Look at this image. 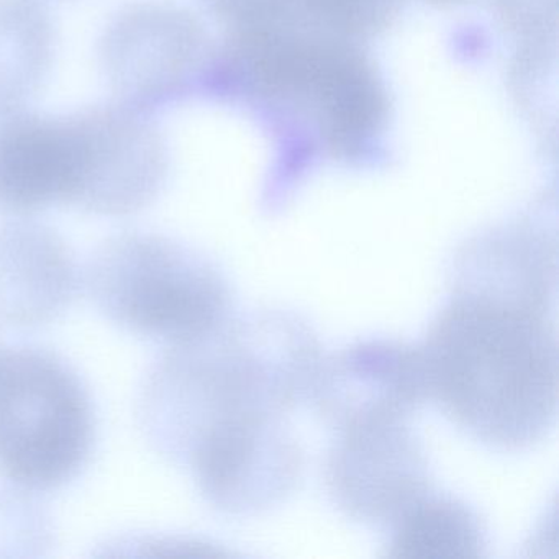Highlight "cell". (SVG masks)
I'll return each instance as SVG.
<instances>
[{
	"label": "cell",
	"instance_id": "4",
	"mask_svg": "<svg viewBox=\"0 0 559 559\" xmlns=\"http://www.w3.org/2000/svg\"><path fill=\"white\" fill-rule=\"evenodd\" d=\"M81 284L110 323L166 346L205 335L234 307L230 281L215 261L153 231L107 238L81 271Z\"/></svg>",
	"mask_w": 559,
	"mask_h": 559
},
{
	"label": "cell",
	"instance_id": "5",
	"mask_svg": "<svg viewBox=\"0 0 559 559\" xmlns=\"http://www.w3.org/2000/svg\"><path fill=\"white\" fill-rule=\"evenodd\" d=\"M96 440L93 401L76 369L50 349H0V476L32 493L73 483Z\"/></svg>",
	"mask_w": 559,
	"mask_h": 559
},
{
	"label": "cell",
	"instance_id": "17",
	"mask_svg": "<svg viewBox=\"0 0 559 559\" xmlns=\"http://www.w3.org/2000/svg\"><path fill=\"white\" fill-rule=\"evenodd\" d=\"M427 4L438 5V8H450V5H460L467 2V0H424Z\"/></svg>",
	"mask_w": 559,
	"mask_h": 559
},
{
	"label": "cell",
	"instance_id": "10",
	"mask_svg": "<svg viewBox=\"0 0 559 559\" xmlns=\"http://www.w3.org/2000/svg\"><path fill=\"white\" fill-rule=\"evenodd\" d=\"M556 284L555 225L542 211L473 235L451 260V294L551 313Z\"/></svg>",
	"mask_w": 559,
	"mask_h": 559
},
{
	"label": "cell",
	"instance_id": "12",
	"mask_svg": "<svg viewBox=\"0 0 559 559\" xmlns=\"http://www.w3.org/2000/svg\"><path fill=\"white\" fill-rule=\"evenodd\" d=\"M80 286L76 258L57 230L27 217L0 225V326L48 325Z\"/></svg>",
	"mask_w": 559,
	"mask_h": 559
},
{
	"label": "cell",
	"instance_id": "3",
	"mask_svg": "<svg viewBox=\"0 0 559 559\" xmlns=\"http://www.w3.org/2000/svg\"><path fill=\"white\" fill-rule=\"evenodd\" d=\"M551 313L450 294L424 342L428 401L489 448L545 440L558 408V340Z\"/></svg>",
	"mask_w": 559,
	"mask_h": 559
},
{
	"label": "cell",
	"instance_id": "15",
	"mask_svg": "<svg viewBox=\"0 0 559 559\" xmlns=\"http://www.w3.org/2000/svg\"><path fill=\"white\" fill-rule=\"evenodd\" d=\"M53 55L55 25L40 0H0V110L41 90Z\"/></svg>",
	"mask_w": 559,
	"mask_h": 559
},
{
	"label": "cell",
	"instance_id": "18",
	"mask_svg": "<svg viewBox=\"0 0 559 559\" xmlns=\"http://www.w3.org/2000/svg\"><path fill=\"white\" fill-rule=\"evenodd\" d=\"M0 349H2V346H0Z\"/></svg>",
	"mask_w": 559,
	"mask_h": 559
},
{
	"label": "cell",
	"instance_id": "9",
	"mask_svg": "<svg viewBox=\"0 0 559 559\" xmlns=\"http://www.w3.org/2000/svg\"><path fill=\"white\" fill-rule=\"evenodd\" d=\"M333 428L369 420H408L428 401L418 345L371 338L323 356L310 391Z\"/></svg>",
	"mask_w": 559,
	"mask_h": 559
},
{
	"label": "cell",
	"instance_id": "13",
	"mask_svg": "<svg viewBox=\"0 0 559 559\" xmlns=\"http://www.w3.org/2000/svg\"><path fill=\"white\" fill-rule=\"evenodd\" d=\"M225 32L323 34L369 44L401 17L405 0H201Z\"/></svg>",
	"mask_w": 559,
	"mask_h": 559
},
{
	"label": "cell",
	"instance_id": "6",
	"mask_svg": "<svg viewBox=\"0 0 559 559\" xmlns=\"http://www.w3.org/2000/svg\"><path fill=\"white\" fill-rule=\"evenodd\" d=\"M214 50L194 12L146 0L127 5L107 24L99 64L117 103L153 116L202 97Z\"/></svg>",
	"mask_w": 559,
	"mask_h": 559
},
{
	"label": "cell",
	"instance_id": "14",
	"mask_svg": "<svg viewBox=\"0 0 559 559\" xmlns=\"http://www.w3.org/2000/svg\"><path fill=\"white\" fill-rule=\"evenodd\" d=\"M388 530L392 558H480L487 546L479 513L464 500L433 490L415 500Z\"/></svg>",
	"mask_w": 559,
	"mask_h": 559
},
{
	"label": "cell",
	"instance_id": "7",
	"mask_svg": "<svg viewBox=\"0 0 559 559\" xmlns=\"http://www.w3.org/2000/svg\"><path fill=\"white\" fill-rule=\"evenodd\" d=\"M336 433L326 454L325 486L343 515L388 528L430 492L427 453L407 420L359 421Z\"/></svg>",
	"mask_w": 559,
	"mask_h": 559
},
{
	"label": "cell",
	"instance_id": "16",
	"mask_svg": "<svg viewBox=\"0 0 559 559\" xmlns=\"http://www.w3.org/2000/svg\"><path fill=\"white\" fill-rule=\"evenodd\" d=\"M14 487V486H12ZM32 492L14 487L0 490V546L9 548H50L51 523Z\"/></svg>",
	"mask_w": 559,
	"mask_h": 559
},
{
	"label": "cell",
	"instance_id": "8",
	"mask_svg": "<svg viewBox=\"0 0 559 559\" xmlns=\"http://www.w3.org/2000/svg\"><path fill=\"white\" fill-rule=\"evenodd\" d=\"M284 417L222 425L186 460L209 506L230 516H253L280 506L304 474V451Z\"/></svg>",
	"mask_w": 559,
	"mask_h": 559
},
{
	"label": "cell",
	"instance_id": "11",
	"mask_svg": "<svg viewBox=\"0 0 559 559\" xmlns=\"http://www.w3.org/2000/svg\"><path fill=\"white\" fill-rule=\"evenodd\" d=\"M84 150L76 114L0 110V211L17 217L73 205Z\"/></svg>",
	"mask_w": 559,
	"mask_h": 559
},
{
	"label": "cell",
	"instance_id": "2",
	"mask_svg": "<svg viewBox=\"0 0 559 559\" xmlns=\"http://www.w3.org/2000/svg\"><path fill=\"white\" fill-rule=\"evenodd\" d=\"M319 336L287 310L234 316L191 342L166 346L140 392L148 443L173 463L222 425L286 417L309 401L322 362Z\"/></svg>",
	"mask_w": 559,
	"mask_h": 559
},
{
	"label": "cell",
	"instance_id": "1",
	"mask_svg": "<svg viewBox=\"0 0 559 559\" xmlns=\"http://www.w3.org/2000/svg\"><path fill=\"white\" fill-rule=\"evenodd\" d=\"M202 97L245 110L273 146L261 207L277 214L325 166L372 171L392 159L394 104L368 44L323 34L227 32Z\"/></svg>",
	"mask_w": 559,
	"mask_h": 559
}]
</instances>
